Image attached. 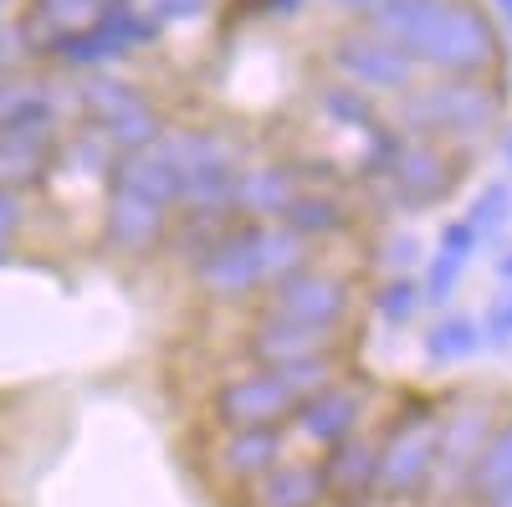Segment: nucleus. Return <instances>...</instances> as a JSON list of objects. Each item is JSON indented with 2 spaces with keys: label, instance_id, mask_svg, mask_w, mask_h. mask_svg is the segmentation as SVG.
<instances>
[{
  "label": "nucleus",
  "instance_id": "obj_1",
  "mask_svg": "<svg viewBox=\"0 0 512 507\" xmlns=\"http://www.w3.org/2000/svg\"><path fill=\"white\" fill-rule=\"evenodd\" d=\"M502 118H507V98L497 77H431L395 98V129H405L410 139L456 144V149H472L487 134H497Z\"/></svg>",
  "mask_w": 512,
  "mask_h": 507
},
{
  "label": "nucleus",
  "instance_id": "obj_2",
  "mask_svg": "<svg viewBox=\"0 0 512 507\" xmlns=\"http://www.w3.org/2000/svg\"><path fill=\"white\" fill-rule=\"evenodd\" d=\"M410 57L431 77H497L507 57V36L492 11L477 0H446L410 41Z\"/></svg>",
  "mask_w": 512,
  "mask_h": 507
},
{
  "label": "nucleus",
  "instance_id": "obj_3",
  "mask_svg": "<svg viewBox=\"0 0 512 507\" xmlns=\"http://www.w3.org/2000/svg\"><path fill=\"white\" fill-rule=\"evenodd\" d=\"M436 420L441 400L431 395H405L395 405L390 426L379 431V482H374L379 507H405L425 497L436 472Z\"/></svg>",
  "mask_w": 512,
  "mask_h": 507
},
{
  "label": "nucleus",
  "instance_id": "obj_4",
  "mask_svg": "<svg viewBox=\"0 0 512 507\" xmlns=\"http://www.w3.org/2000/svg\"><path fill=\"white\" fill-rule=\"evenodd\" d=\"M497 420H502V400L492 390H456V395L441 400L436 472H431L425 497H431V502H461V482H466V472H472V461L487 446Z\"/></svg>",
  "mask_w": 512,
  "mask_h": 507
},
{
  "label": "nucleus",
  "instance_id": "obj_5",
  "mask_svg": "<svg viewBox=\"0 0 512 507\" xmlns=\"http://www.w3.org/2000/svg\"><path fill=\"white\" fill-rule=\"evenodd\" d=\"M354 298H359V292H354V282H349L344 272L308 262V267L287 272L282 282H272V287L262 292V308H256V313L344 333V323H349V313H354Z\"/></svg>",
  "mask_w": 512,
  "mask_h": 507
},
{
  "label": "nucleus",
  "instance_id": "obj_6",
  "mask_svg": "<svg viewBox=\"0 0 512 507\" xmlns=\"http://www.w3.org/2000/svg\"><path fill=\"white\" fill-rule=\"evenodd\" d=\"M328 67H333L338 82H349V88H359L369 98H400V93H410L420 82V62L405 47H395V41H384V36H374L364 26L333 41Z\"/></svg>",
  "mask_w": 512,
  "mask_h": 507
},
{
  "label": "nucleus",
  "instance_id": "obj_7",
  "mask_svg": "<svg viewBox=\"0 0 512 507\" xmlns=\"http://www.w3.org/2000/svg\"><path fill=\"white\" fill-rule=\"evenodd\" d=\"M369 405H374V390L364 385V379H333V385H323L318 395L297 400L292 415H287V436L303 441L313 451H328L338 446L344 436L364 431L369 426Z\"/></svg>",
  "mask_w": 512,
  "mask_h": 507
},
{
  "label": "nucleus",
  "instance_id": "obj_8",
  "mask_svg": "<svg viewBox=\"0 0 512 507\" xmlns=\"http://www.w3.org/2000/svg\"><path fill=\"white\" fill-rule=\"evenodd\" d=\"M456 154L446 144L431 139H405L395 169L374 185V195L390 205V210H431L456 190Z\"/></svg>",
  "mask_w": 512,
  "mask_h": 507
},
{
  "label": "nucleus",
  "instance_id": "obj_9",
  "mask_svg": "<svg viewBox=\"0 0 512 507\" xmlns=\"http://www.w3.org/2000/svg\"><path fill=\"white\" fill-rule=\"evenodd\" d=\"M292 390L282 385L277 369H241L221 379L205 400V415L216 420V431H246V426H282L292 415Z\"/></svg>",
  "mask_w": 512,
  "mask_h": 507
},
{
  "label": "nucleus",
  "instance_id": "obj_10",
  "mask_svg": "<svg viewBox=\"0 0 512 507\" xmlns=\"http://www.w3.org/2000/svg\"><path fill=\"white\" fill-rule=\"evenodd\" d=\"M256 236H262V221H236L210 257L190 272V282L200 287V298L210 303H246V298H262V267H256Z\"/></svg>",
  "mask_w": 512,
  "mask_h": 507
},
{
  "label": "nucleus",
  "instance_id": "obj_11",
  "mask_svg": "<svg viewBox=\"0 0 512 507\" xmlns=\"http://www.w3.org/2000/svg\"><path fill=\"white\" fill-rule=\"evenodd\" d=\"M282 456H292L287 420L282 426H246V431H221L216 446L205 451V467L216 477V487L246 492L256 477H267Z\"/></svg>",
  "mask_w": 512,
  "mask_h": 507
},
{
  "label": "nucleus",
  "instance_id": "obj_12",
  "mask_svg": "<svg viewBox=\"0 0 512 507\" xmlns=\"http://www.w3.org/2000/svg\"><path fill=\"white\" fill-rule=\"evenodd\" d=\"M169 221H175V210H164L134 190H118L108 185V200H103V246L118 251V257H159V246L169 236Z\"/></svg>",
  "mask_w": 512,
  "mask_h": 507
},
{
  "label": "nucleus",
  "instance_id": "obj_13",
  "mask_svg": "<svg viewBox=\"0 0 512 507\" xmlns=\"http://www.w3.org/2000/svg\"><path fill=\"white\" fill-rule=\"evenodd\" d=\"M318 477H323V502L328 507H379L374 502L379 436L374 431H354L338 446H328L323 461H318Z\"/></svg>",
  "mask_w": 512,
  "mask_h": 507
},
{
  "label": "nucleus",
  "instance_id": "obj_14",
  "mask_svg": "<svg viewBox=\"0 0 512 507\" xmlns=\"http://www.w3.org/2000/svg\"><path fill=\"white\" fill-rule=\"evenodd\" d=\"M338 333L333 328H313V323H287V318H267L256 313L241 333V354L256 369H282L292 359H313V354H333Z\"/></svg>",
  "mask_w": 512,
  "mask_h": 507
},
{
  "label": "nucleus",
  "instance_id": "obj_15",
  "mask_svg": "<svg viewBox=\"0 0 512 507\" xmlns=\"http://www.w3.org/2000/svg\"><path fill=\"white\" fill-rule=\"evenodd\" d=\"M77 113L72 88L52 77H6L0 82V129H62V118Z\"/></svg>",
  "mask_w": 512,
  "mask_h": 507
},
{
  "label": "nucleus",
  "instance_id": "obj_16",
  "mask_svg": "<svg viewBox=\"0 0 512 507\" xmlns=\"http://www.w3.org/2000/svg\"><path fill=\"white\" fill-rule=\"evenodd\" d=\"M57 149H62L57 129H0V185L16 195L47 190L57 169Z\"/></svg>",
  "mask_w": 512,
  "mask_h": 507
},
{
  "label": "nucleus",
  "instance_id": "obj_17",
  "mask_svg": "<svg viewBox=\"0 0 512 507\" xmlns=\"http://www.w3.org/2000/svg\"><path fill=\"white\" fill-rule=\"evenodd\" d=\"M297 190H303V175H297V164H287V159L241 164L236 216H246V221H282V210L292 205Z\"/></svg>",
  "mask_w": 512,
  "mask_h": 507
},
{
  "label": "nucleus",
  "instance_id": "obj_18",
  "mask_svg": "<svg viewBox=\"0 0 512 507\" xmlns=\"http://www.w3.org/2000/svg\"><path fill=\"white\" fill-rule=\"evenodd\" d=\"M241 507H328V502H323L318 461H308V456H282L267 477H256V482L241 492Z\"/></svg>",
  "mask_w": 512,
  "mask_h": 507
},
{
  "label": "nucleus",
  "instance_id": "obj_19",
  "mask_svg": "<svg viewBox=\"0 0 512 507\" xmlns=\"http://www.w3.org/2000/svg\"><path fill=\"white\" fill-rule=\"evenodd\" d=\"M282 226H287L292 236H303L308 246H318V241L344 236V231L354 226V210H349V200L338 195V190L303 185V190L292 195V205L282 210Z\"/></svg>",
  "mask_w": 512,
  "mask_h": 507
},
{
  "label": "nucleus",
  "instance_id": "obj_20",
  "mask_svg": "<svg viewBox=\"0 0 512 507\" xmlns=\"http://www.w3.org/2000/svg\"><path fill=\"white\" fill-rule=\"evenodd\" d=\"M108 185L134 190V195H144V200H154L164 210H175V200H180V175H175V164L159 154V144L154 149H134V154H118L113 169H108Z\"/></svg>",
  "mask_w": 512,
  "mask_h": 507
},
{
  "label": "nucleus",
  "instance_id": "obj_21",
  "mask_svg": "<svg viewBox=\"0 0 512 507\" xmlns=\"http://www.w3.org/2000/svg\"><path fill=\"white\" fill-rule=\"evenodd\" d=\"M241 216H205V210H175V221H169V236L159 246V257H169L175 267L195 272L205 257H210V246H216Z\"/></svg>",
  "mask_w": 512,
  "mask_h": 507
},
{
  "label": "nucleus",
  "instance_id": "obj_22",
  "mask_svg": "<svg viewBox=\"0 0 512 507\" xmlns=\"http://www.w3.org/2000/svg\"><path fill=\"white\" fill-rule=\"evenodd\" d=\"M159 154L175 164V175H195V169H226V164H241V149L236 139L216 134V129H175L159 139Z\"/></svg>",
  "mask_w": 512,
  "mask_h": 507
},
{
  "label": "nucleus",
  "instance_id": "obj_23",
  "mask_svg": "<svg viewBox=\"0 0 512 507\" xmlns=\"http://www.w3.org/2000/svg\"><path fill=\"white\" fill-rule=\"evenodd\" d=\"M482 349H487V344H482V323H477L472 313H441V318L431 323V333L420 338L425 364H436V369L466 364V359H477Z\"/></svg>",
  "mask_w": 512,
  "mask_h": 507
},
{
  "label": "nucleus",
  "instance_id": "obj_24",
  "mask_svg": "<svg viewBox=\"0 0 512 507\" xmlns=\"http://www.w3.org/2000/svg\"><path fill=\"white\" fill-rule=\"evenodd\" d=\"M502 482H512V415L497 420L492 436H487V446L477 451L472 472H466V482H461V502L477 507V502H482L487 492H497Z\"/></svg>",
  "mask_w": 512,
  "mask_h": 507
},
{
  "label": "nucleus",
  "instance_id": "obj_25",
  "mask_svg": "<svg viewBox=\"0 0 512 507\" xmlns=\"http://www.w3.org/2000/svg\"><path fill=\"white\" fill-rule=\"evenodd\" d=\"M236 180H241V164H226V169H195V175H180V200H175V210L236 216Z\"/></svg>",
  "mask_w": 512,
  "mask_h": 507
},
{
  "label": "nucleus",
  "instance_id": "obj_26",
  "mask_svg": "<svg viewBox=\"0 0 512 507\" xmlns=\"http://www.w3.org/2000/svg\"><path fill=\"white\" fill-rule=\"evenodd\" d=\"M446 6V0H379L374 11H364V31L384 36V41H395V47L410 52V41L425 31V21H431L436 11Z\"/></svg>",
  "mask_w": 512,
  "mask_h": 507
},
{
  "label": "nucleus",
  "instance_id": "obj_27",
  "mask_svg": "<svg viewBox=\"0 0 512 507\" xmlns=\"http://www.w3.org/2000/svg\"><path fill=\"white\" fill-rule=\"evenodd\" d=\"M313 262V246L303 236H292L282 221H262V236H256V267H262V292L272 282H282L287 272L308 267Z\"/></svg>",
  "mask_w": 512,
  "mask_h": 507
},
{
  "label": "nucleus",
  "instance_id": "obj_28",
  "mask_svg": "<svg viewBox=\"0 0 512 507\" xmlns=\"http://www.w3.org/2000/svg\"><path fill=\"white\" fill-rule=\"evenodd\" d=\"M72 98H77V113L88 123H108V118L128 113L134 103H144V93L134 88V82H123L113 72H88V77H82V88H72Z\"/></svg>",
  "mask_w": 512,
  "mask_h": 507
},
{
  "label": "nucleus",
  "instance_id": "obj_29",
  "mask_svg": "<svg viewBox=\"0 0 512 507\" xmlns=\"http://www.w3.org/2000/svg\"><path fill=\"white\" fill-rule=\"evenodd\" d=\"M93 129H98L118 154H134V149H154V144L169 134V118L144 98V103H134L128 113H118V118H108V123H93Z\"/></svg>",
  "mask_w": 512,
  "mask_h": 507
},
{
  "label": "nucleus",
  "instance_id": "obj_30",
  "mask_svg": "<svg viewBox=\"0 0 512 507\" xmlns=\"http://www.w3.org/2000/svg\"><path fill=\"white\" fill-rule=\"evenodd\" d=\"M318 113L349 134H369L379 123V98L349 88V82H328V88H318Z\"/></svg>",
  "mask_w": 512,
  "mask_h": 507
},
{
  "label": "nucleus",
  "instance_id": "obj_31",
  "mask_svg": "<svg viewBox=\"0 0 512 507\" xmlns=\"http://www.w3.org/2000/svg\"><path fill=\"white\" fill-rule=\"evenodd\" d=\"M374 318L379 323H390V328H410L415 318H420V308H425V298H420V277H410V272H390L379 287H374Z\"/></svg>",
  "mask_w": 512,
  "mask_h": 507
},
{
  "label": "nucleus",
  "instance_id": "obj_32",
  "mask_svg": "<svg viewBox=\"0 0 512 507\" xmlns=\"http://www.w3.org/2000/svg\"><path fill=\"white\" fill-rule=\"evenodd\" d=\"M405 139H410L405 129H390V123H374V129L364 134V154L354 159V180L374 190V185H379V180L395 169V159H400Z\"/></svg>",
  "mask_w": 512,
  "mask_h": 507
},
{
  "label": "nucleus",
  "instance_id": "obj_33",
  "mask_svg": "<svg viewBox=\"0 0 512 507\" xmlns=\"http://www.w3.org/2000/svg\"><path fill=\"white\" fill-rule=\"evenodd\" d=\"M466 226H472L482 241H492L497 231H507V221H512V180H492V185H482L477 195H472V205H466V216H461Z\"/></svg>",
  "mask_w": 512,
  "mask_h": 507
},
{
  "label": "nucleus",
  "instance_id": "obj_34",
  "mask_svg": "<svg viewBox=\"0 0 512 507\" xmlns=\"http://www.w3.org/2000/svg\"><path fill=\"white\" fill-rule=\"evenodd\" d=\"M466 267L472 262L451 257V251H425V262H420V298H425V308H446L456 298Z\"/></svg>",
  "mask_w": 512,
  "mask_h": 507
},
{
  "label": "nucleus",
  "instance_id": "obj_35",
  "mask_svg": "<svg viewBox=\"0 0 512 507\" xmlns=\"http://www.w3.org/2000/svg\"><path fill=\"white\" fill-rule=\"evenodd\" d=\"M277 374H282V385L292 390V400H308L323 385H333V379H344V354L333 349V354H313V359H292Z\"/></svg>",
  "mask_w": 512,
  "mask_h": 507
},
{
  "label": "nucleus",
  "instance_id": "obj_36",
  "mask_svg": "<svg viewBox=\"0 0 512 507\" xmlns=\"http://www.w3.org/2000/svg\"><path fill=\"white\" fill-rule=\"evenodd\" d=\"M384 272H415L425 262V241L415 231H390L379 241V257H374Z\"/></svg>",
  "mask_w": 512,
  "mask_h": 507
},
{
  "label": "nucleus",
  "instance_id": "obj_37",
  "mask_svg": "<svg viewBox=\"0 0 512 507\" xmlns=\"http://www.w3.org/2000/svg\"><path fill=\"white\" fill-rule=\"evenodd\" d=\"M477 323H482V344H487V349H497V354L512 349V287L497 292V298L487 303V313H482Z\"/></svg>",
  "mask_w": 512,
  "mask_h": 507
},
{
  "label": "nucleus",
  "instance_id": "obj_38",
  "mask_svg": "<svg viewBox=\"0 0 512 507\" xmlns=\"http://www.w3.org/2000/svg\"><path fill=\"white\" fill-rule=\"evenodd\" d=\"M36 16H47L57 31H77L98 16V0H31Z\"/></svg>",
  "mask_w": 512,
  "mask_h": 507
},
{
  "label": "nucleus",
  "instance_id": "obj_39",
  "mask_svg": "<svg viewBox=\"0 0 512 507\" xmlns=\"http://www.w3.org/2000/svg\"><path fill=\"white\" fill-rule=\"evenodd\" d=\"M149 6V16L169 31V26H195V21H205L210 11H216V0H144Z\"/></svg>",
  "mask_w": 512,
  "mask_h": 507
},
{
  "label": "nucleus",
  "instance_id": "obj_40",
  "mask_svg": "<svg viewBox=\"0 0 512 507\" xmlns=\"http://www.w3.org/2000/svg\"><path fill=\"white\" fill-rule=\"evenodd\" d=\"M436 251H451V257H461V262H472L477 251H482V236L466 226V221H446L441 226V236H436Z\"/></svg>",
  "mask_w": 512,
  "mask_h": 507
},
{
  "label": "nucleus",
  "instance_id": "obj_41",
  "mask_svg": "<svg viewBox=\"0 0 512 507\" xmlns=\"http://www.w3.org/2000/svg\"><path fill=\"white\" fill-rule=\"evenodd\" d=\"M21 226H26V200L0 185V241H16Z\"/></svg>",
  "mask_w": 512,
  "mask_h": 507
},
{
  "label": "nucleus",
  "instance_id": "obj_42",
  "mask_svg": "<svg viewBox=\"0 0 512 507\" xmlns=\"http://www.w3.org/2000/svg\"><path fill=\"white\" fill-rule=\"evenodd\" d=\"M16 62H21V47H16V31H11V21H0V82H6V77L16 72Z\"/></svg>",
  "mask_w": 512,
  "mask_h": 507
},
{
  "label": "nucleus",
  "instance_id": "obj_43",
  "mask_svg": "<svg viewBox=\"0 0 512 507\" xmlns=\"http://www.w3.org/2000/svg\"><path fill=\"white\" fill-rule=\"evenodd\" d=\"M262 6H267V11L277 16V21H292L297 11H303V6H308V0H262Z\"/></svg>",
  "mask_w": 512,
  "mask_h": 507
},
{
  "label": "nucleus",
  "instance_id": "obj_44",
  "mask_svg": "<svg viewBox=\"0 0 512 507\" xmlns=\"http://www.w3.org/2000/svg\"><path fill=\"white\" fill-rule=\"evenodd\" d=\"M477 507H512V482H502L497 492H487V497H482Z\"/></svg>",
  "mask_w": 512,
  "mask_h": 507
},
{
  "label": "nucleus",
  "instance_id": "obj_45",
  "mask_svg": "<svg viewBox=\"0 0 512 507\" xmlns=\"http://www.w3.org/2000/svg\"><path fill=\"white\" fill-rule=\"evenodd\" d=\"M333 6H338V11H349V16H364V11L379 6V0H333Z\"/></svg>",
  "mask_w": 512,
  "mask_h": 507
},
{
  "label": "nucleus",
  "instance_id": "obj_46",
  "mask_svg": "<svg viewBox=\"0 0 512 507\" xmlns=\"http://www.w3.org/2000/svg\"><path fill=\"white\" fill-rule=\"evenodd\" d=\"M497 282H502V287H512V246L497 257Z\"/></svg>",
  "mask_w": 512,
  "mask_h": 507
},
{
  "label": "nucleus",
  "instance_id": "obj_47",
  "mask_svg": "<svg viewBox=\"0 0 512 507\" xmlns=\"http://www.w3.org/2000/svg\"><path fill=\"white\" fill-rule=\"evenodd\" d=\"M492 11H497V21H507V26H512V0H492Z\"/></svg>",
  "mask_w": 512,
  "mask_h": 507
},
{
  "label": "nucleus",
  "instance_id": "obj_48",
  "mask_svg": "<svg viewBox=\"0 0 512 507\" xmlns=\"http://www.w3.org/2000/svg\"><path fill=\"white\" fill-rule=\"evenodd\" d=\"M16 262V241H0V267H11Z\"/></svg>",
  "mask_w": 512,
  "mask_h": 507
},
{
  "label": "nucleus",
  "instance_id": "obj_49",
  "mask_svg": "<svg viewBox=\"0 0 512 507\" xmlns=\"http://www.w3.org/2000/svg\"><path fill=\"white\" fill-rule=\"evenodd\" d=\"M502 159H507V169H512V129L502 134Z\"/></svg>",
  "mask_w": 512,
  "mask_h": 507
},
{
  "label": "nucleus",
  "instance_id": "obj_50",
  "mask_svg": "<svg viewBox=\"0 0 512 507\" xmlns=\"http://www.w3.org/2000/svg\"><path fill=\"white\" fill-rule=\"evenodd\" d=\"M6 11H11V6H6V0H0V21H6Z\"/></svg>",
  "mask_w": 512,
  "mask_h": 507
}]
</instances>
